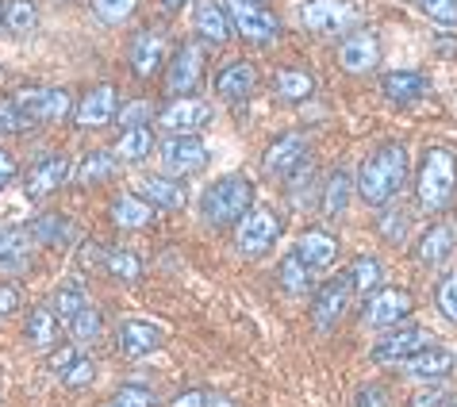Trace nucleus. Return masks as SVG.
Listing matches in <instances>:
<instances>
[{
    "instance_id": "obj_7",
    "label": "nucleus",
    "mask_w": 457,
    "mask_h": 407,
    "mask_svg": "<svg viewBox=\"0 0 457 407\" xmlns=\"http://www.w3.org/2000/svg\"><path fill=\"white\" fill-rule=\"evenodd\" d=\"M12 100L28 112L35 123H62L66 116H73V100L66 88H54V85H31V88H20L12 93Z\"/></svg>"
},
{
    "instance_id": "obj_5",
    "label": "nucleus",
    "mask_w": 457,
    "mask_h": 407,
    "mask_svg": "<svg viewBox=\"0 0 457 407\" xmlns=\"http://www.w3.org/2000/svg\"><path fill=\"white\" fill-rule=\"evenodd\" d=\"M281 238V220L270 208H250L243 220L235 223V246L246 258H265L273 243Z\"/></svg>"
},
{
    "instance_id": "obj_57",
    "label": "nucleus",
    "mask_w": 457,
    "mask_h": 407,
    "mask_svg": "<svg viewBox=\"0 0 457 407\" xmlns=\"http://www.w3.org/2000/svg\"><path fill=\"white\" fill-rule=\"evenodd\" d=\"M162 4H166V12H181V8L188 4V0H162Z\"/></svg>"
},
{
    "instance_id": "obj_37",
    "label": "nucleus",
    "mask_w": 457,
    "mask_h": 407,
    "mask_svg": "<svg viewBox=\"0 0 457 407\" xmlns=\"http://www.w3.org/2000/svg\"><path fill=\"white\" fill-rule=\"evenodd\" d=\"M66 330H70V338L78 342V346H85V342H96L100 338V330H104V320H100V311L96 308H81L73 320H66Z\"/></svg>"
},
{
    "instance_id": "obj_61",
    "label": "nucleus",
    "mask_w": 457,
    "mask_h": 407,
    "mask_svg": "<svg viewBox=\"0 0 457 407\" xmlns=\"http://www.w3.org/2000/svg\"><path fill=\"white\" fill-rule=\"evenodd\" d=\"M450 407H457V403H450Z\"/></svg>"
},
{
    "instance_id": "obj_60",
    "label": "nucleus",
    "mask_w": 457,
    "mask_h": 407,
    "mask_svg": "<svg viewBox=\"0 0 457 407\" xmlns=\"http://www.w3.org/2000/svg\"><path fill=\"white\" fill-rule=\"evenodd\" d=\"M58 4H66V0H58Z\"/></svg>"
},
{
    "instance_id": "obj_8",
    "label": "nucleus",
    "mask_w": 457,
    "mask_h": 407,
    "mask_svg": "<svg viewBox=\"0 0 457 407\" xmlns=\"http://www.w3.org/2000/svg\"><path fill=\"white\" fill-rule=\"evenodd\" d=\"M303 162H308V138L303 135H281L265 146L262 173L270 177V181H288V177H296L303 170Z\"/></svg>"
},
{
    "instance_id": "obj_54",
    "label": "nucleus",
    "mask_w": 457,
    "mask_h": 407,
    "mask_svg": "<svg viewBox=\"0 0 457 407\" xmlns=\"http://www.w3.org/2000/svg\"><path fill=\"white\" fill-rule=\"evenodd\" d=\"M104 253L108 250H100L96 243H85L81 246V265H85V270H96V265H104Z\"/></svg>"
},
{
    "instance_id": "obj_25",
    "label": "nucleus",
    "mask_w": 457,
    "mask_h": 407,
    "mask_svg": "<svg viewBox=\"0 0 457 407\" xmlns=\"http://www.w3.org/2000/svg\"><path fill=\"white\" fill-rule=\"evenodd\" d=\"M0 273H8V277L31 273L28 231H12V227H0Z\"/></svg>"
},
{
    "instance_id": "obj_27",
    "label": "nucleus",
    "mask_w": 457,
    "mask_h": 407,
    "mask_svg": "<svg viewBox=\"0 0 457 407\" xmlns=\"http://www.w3.org/2000/svg\"><path fill=\"white\" fill-rule=\"evenodd\" d=\"M312 265H303L300 253H288V258H281V265H277V285H281L285 296L292 300H303L312 296Z\"/></svg>"
},
{
    "instance_id": "obj_56",
    "label": "nucleus",
    "mask_w": 457,
    "mask_h": 407,
    "mask_svg": "<svg viewBox=\"0 0 457 407\" xmlns=\"http://www.w3.org/2000/svg\"><path fill=\"white\" fill-rule=\"evenodd\" d=\"M208 407H235V403L227 400V396H220V392H212V396H208Z\"/></svg>"
},
{
    "instance_id": "obj_15",
    "label": "nucleus",
    "mask_w": 457,
    "mask_h": 407,
    "mask_svg": "<svg viewBox=\"0 0 457 407\" xmlns=\"http://www.w3.org/2000/svg\"><path fill=\"white\" fill-rule=\"evenodd\" d=\"M162 342H166V330H162L158 323H150V320H127L116 330V346H120V353L127 361L146 358V353L158 350Z\"/></svg>"
},
{
    "instance_id": "obj_58",
    "label": "nucleus",
    "mask_w": 457,
    "mask_h": 407,
    "mask_svg": "<svg viewBox=\"0 0 457 407\" xmlns=\"http://www.w3.org/2000/svg\"><path fill=\"white\" fill-rule=\"evenodd\" d=\"M0 31H4V4H0Z\"/></svg>"
},
{
    "instance_id": "obj_23",
    "label": "nucleus",
    "mask_w": 457,
    "mask_h": 407,
    "mask_svg": "<svg viewBox=\"0 0 457 407\" xmlns=\"http://www.w3.org/2000/svg\"><path fill=\"white\" fill-rule=\"evenodd\" d=\"M154 204L135 196V193H120L112 196V223L123 227V231H143V227L154 223Z\"/></svg>"
},
{
    "instance_id": "obj_2",
    "label": "nucleus",
    "mask_w": 457,
    "mask_h": 407,
    "mask_svg": "<svg viewBox=\"0 0 457 407\" xmlns=\"http://www.w3.org/2000/svg\"><path fill=\"white\" fill-rule=\"evenodd\" d=\"M457 193V154L450 146H430L415 173V196L427 212H446Z\"/></svg>"
},
{
    "instance_id": "obj_28",
    "label": "nucleus",
    "mask_w": 457,
    "mask_h": 407,
    "mask_svg": "<svg viewBox=\"0 0 457 407\" xmlns=\"http://www.w3.org/2000/svg\"><path fill=\"white\" fill-rule=\"evenodd\" d=\"M138 193H143V200H150L154 208H185V185L173 181V177H143L138 181Z\"/></svg>"
},
{
    "instance_id": "obj_4",
    "label": "nucleus",
    "mask_w": 457,
    "mask_h": 407,
    "mask_svg": "<svg viewBox=\"0 0 457 407\" xmlns=\"http://www.w3.org/2000/svg\"><path fill=\"white\" fill-rule=\"evenodd\" d=\"M296 16L308 31L342 35V39H346V35L358 31V23H361V4L358 0H308V4H300Z\"/></svg>"
},
{
    "instance_id": "obj_48",
    "label": "nucleus",
    "mask_w": 457,
    "mask_h": 407,
    "mask_svg": "<svg viewBox=\"0 0 457 407\" xmlns=\"http://www.w3.org/2000/svg\"><path fill=\"white\" fill-rule=\"evenodd\" d=\"M93 377H96V365L88 361V358H78L66 373H62V380H66V388H85V385H93Z\"/></svg>"
},
{
    "instance_id": "obj_24",
    "label": "nucleus",
    "mask_w": 457,
    "mask_h": 407,
    "mask_svg": "<svg viewBox=\"0 0 457 407\" xmlns=\"http://www.w3.org/2000/svg\"><path fill=\"white\" fill-rule=\"evenodd\" d=\"M193 28H196V35L204 43H227L231 39V20H227V8H220L215 0H196V8H193Z\"/></svg>"
},
{
    "instance_id": "obj_44",
    "label": "nucleus",
    "mask_w": 457,
    "mask_h": 407,
    "mask_svg": "<svg viewBox=\"0 0 457 407\" xmlns=\"http://www.w3.org/2000/svg\"><path fill=\"white\" fill-rule=\"evenodd\" d=\"M135 8H138V0H93V12L100 23H123V20H131Z\"/></svg>"
},
{
    "instance_id": "obj_16",
    "label": "nucleus",
    "mask_w": 457,
    "mask_h": 407,
    "mask_svg": "<svg viewBox=\"0 0 457 407\" xmlns=\"http://www.w3.org/2000/svg\"><path fill=\"white\" fill-rule=\"evenodd\" d=\"M70 177H73V170H70V162L62 154L43 158L39 165H31L28 177H23V193H28V200H46L50 193H58Z\"/></svg>"
},
{
    "instance_id": "obj_21",
    "label": "nucleus",
    "mask_w": 457,
    "mask_h": 407,
    "mask_svg": "<svg viewBox=\"0 0 457 407\" xmlns=\"http://www.w3.org/2000/svg\"><path fill=\"white\" fill-rule=\"evenodd\" d=\"M127 58H131V70L138 78H154V73L166 66V35L162 31H138L131 39V50H127Z\"/></svg>"
},
{
    "instance_id": "obj_20",
    "label": "nucleus",
    "mask_w": 457,
    "mask_h": 407,
    "mask_svg": "<svg viewBox=\"0 0 457 407\" xmlns=\"http://www.w3.org/2000/svg\"><path fill=\"white\" fill-rule=\"evenodd\" d=\"M453 250H457V223L442 220V223L427 227V231L419 235L415 262H419V265H427V270H435V265H442V262H446Z\"/></svg>"
},
{
    "instance_id": "obj_26",
    "label": "nucleus",
    "mask_w": 457,
    "mask_h": 407,
    "mask_svg": "<svg viewBox=\"0 0 457 407\" xmlns=\"http://www.w3.org/2000/svg\"><path fill=\"white\" fill-rule=\"evenodd\" d=\"M296 253L303 258V265H312L315 273H323L327 265H335L338 243H335V235H327V231H323V227H312V231H303V235H300Z\"/></svg>"
},
{
    "instance_id": "obj_39",
    "label": "nucleus",
    "mask_w": 457,
    "mask_h": 407,
    "mask_svg": "<svg viewBox=\"0 0 457 407\" xmlns=\"http://www.w3.org/2000/svg\"><path fill=\"white\" fill-rule=\"evenodd\" d=\"M104 270L112 277H120V281H138V277H143V262H138L131 250H108L104 253Z\"/></svg>"
},
{
    "instance_id": "obj_3",
    "label": "nucleus",
    "mask_w": 457,
    "mask_h": 407,
    "mask_svg": "<svg viewBox=\"0 0 457 407\" xmlns=\"http://www.w3.org/2000/svg\"><path fill=\"white\" fill-rule=\"evenodd\" d=\"M200 208H204V220L212 227H235L253 208V185L243 173H227L204 188Z\"/></svg>"
},
{
    "instance_id": "obj_14",
    "label": "nucleus",
    "mask_w": 457,
    "mask_h": 407,
    "mask_svg": "<svg viewBox=\"0 0 457 407\" xmlns=\"http://www.w3.org/2000/svg\"><path fill=\"white\" fill-rule=\"evenodd\" d=\"M350 292H353L350 273H346V277H335V281H327V285L320 288V296L312 300V323L320 327V330L338 327L342 311H346V303H350Z\"/></svg>"
},
{
    "instance_id": "obj_43",
    "label": "nucleus",
    "mask_w": 457,
    "mask_h": 407,
    "mask_svg": "<svg viewBox=\"0 0 457 407\" xmlns=\"http://www.w3.org/2000/svg\"><path fill=\"white\" fill-rule=\"evenodd\" d=\"M108 403L112 407H154L158 403V392L146 388V385H123Z\"/></svg>"
},
{
    "instance_id": "obj_1",
    "label": "nucleus",
    "mask_w": 457,
    "mask_h": 407,
    "mask_svg": "<svg viewBox=\"0 0 457 407\" xmlns=\"http://www.w3.org/2000/svg\"><path fill=\"white\" fill-rule=\"evenodd\" d=\"M403 185H408V150L400 143L377 146L373 154L358 165V177H353V188H358V196L370 204V208H388V204L403 193Z\"/></svg>"
},
{
    "instance_id": "obj_49",
    "label": "nucleus",
    "mask_w": 457,
    "mask_h": 407,
    "mask_svg": "<svg viewBox=\"0 0 457 407\" xmlns=\"http://www.w3.org/2000/svg\"><path fill=\"white\" fill-rule=\"evenodd\" d=\"M353 407H392V400L380 385H361L358 396H353Z\"/></svg>"
},
{
    "instance_id": "obj_51",
    "label": "nucleus",
    "mask_w": 457,
    "mask_h": 407,
    "mask_svg": "<svg viewBox=\"0 0 457 407\" xmlns=\"http://www.w3.org/2000/svg\"><path fill=\"white\" fill-rule=\"evenodd\" d=\"M73 361H78V350H73V346H62V350L50 353V369H54V373H66Z\"/></svg>"
},
{
    "instance_id": "obj_19",
    "label": "nucleus",
    "mask_w": 457,
    "mask_h": 407,
    "mask_svg": "<svg viewBox=\"0 0 457 407\" xmlns=\"http://www.w3.org/2000/svg\"><path fill=\"white\" fill-rule=\"evenodd\" d=\"M116 112H120V93H116V85L104 81L93 93H85V100L73 108V120H78V127H104L116 120Z\"/></svg>"
},
{
    "instance_id": "obj_36",
    "label": "nucleus",
    "mask_w": 457,
    "mask_h": 407,
    "mask_svg": "<svg viewBox=\"0 0 457 407\" xmlns=\"http://www.w3.org/2000/svg\"><path fill=\"white\" fill-rule=\"evenodd\" d=\"M4 28L12 35H20V39L39 28V8H35V0H12L4 8Z\"/></svg>"
},
{
    "instance_id": "obj_11",
    "label": "nucleus",
    "mask_w": 457,
    "mask_h": 407,
    "mask_svg": "<svg viewBox=\"0 0 457 407\" xmlns=\"http://www.w3.org/2000/svg\"><path fill=\"white\" fill-rule=\"evenodd\" d=\"M411 308L415 303L403 288H377L370 292V303H365V327H373V330L396 327L400 320H408Z\"/></svg>"
},
{
    "instance_id": "obj_50",
    "label": "nucleus",
    "mask_w": 457,
    "mask_h": 407,
    "mask_svg": "<svg viewBox=\"0 0 457 407\" xmlns=\"http://www.w3.org/2000/svg\"><path fill=\"white\" fill-rule=\"evenodd\" d=\"M208 396H212L208 388H188V392H181V396H177L170 407H208Z\"/></svg>"
},
{
    "instance_id": "obj_22",
    "label": "nucleus",
    "mask_w": 457,
    "mask_h": 407,
    "mask_svg": "<svg viewBox=\"0 0 457 407\" xmlns=\"http://www.w3.org/2000/svg\"><path fill=\"white\" fill-rule=\"evenodd\" d=\"M380 93H385V100H392V104H415V100H423L430 93V81L415 70H396V73L380 78Z\"/></svg>"
},
{
    "instance_id": "obj_32",
    "label": "nucleus",
    "mask_w": 457,
    "mask_h": 407,
    "mask_svg": "<svg viewBox=\"0 0 457 407\" xmlns=\"http://www.w3.org/2000/svg\"><path fill=\"white\" fill-rule=\"evenodd\" d=\"M154 131L150 127H123L120 131V143H116V158L120 162H143L150 150H154Z\"/></svg>"
},
{
    "instance_id": "obj_9",
    "label": "nucleus",
    "mask_w": 457,
    "mask_h": 407,
    "mask_svg": "<svg viewBox=\"0 0 457 407\" xmlns=\"http://www.w3.org/2000/svg\"><path fill=\"white\" fill-rule=\"evenodd\" d=\"M200 81H204V46L185 43L181 50H173L170 66H166V93L170 96H193Z\"/></svg>"
},
{
    "instance_id": "obj_10",
    "label": "nucleus",
    "mask_w": 457,
    "mask_h": 407,
    "mask_svg": "<svg viewBox=\"0 0 457 407\" xmlns=\"http://www.w3.org/2000/svg\"><path fill=\"white\" fill-rule=\"evenodd\" d=\"M208 146L204 138L196 135H170L166 143H162V165H166V173L173 177H193L208 165Z\"/></svg>"
},
{
    "instance_id": "obj_29",
    "label": "nucleus",
    "mask_w": 457,
    "mask_h": 407,
    "mask_svg": "<svg viewBox=\"0 0 457 407\" xmlns=\"http://www.w3.org/2000/svg\"><path fill=\"white\" fill-rule=\"evenodd\" d=\"M453 369V353L450 350H419L411 353L408 361H403V373L408 377H419V380H427V377H446Z\"/></svg>"
},
{
    "instance_id": "obj_30",
    "label": "nucleus",
    "mask_w": 457,
    "mask_h": 407,
    "mask_svg": "<svg viewBox=\"0 0 457 407\" xmlns=\"http://www.w3.org/2000/svg\"><path fill=\"white\" fill-rule=\"evenodd\" d=\"M28 235H35L43 246H70L73 235H78V227H73L66 215H39V220H31Z\"/></svg>"
},
{
    "instance_id": "obj_18",
    "label": "nucleus",
    "mask_w": 457,
    "mask_h": 407,
    "mask_svg": "<svg viewBox=\"0 0 457 407\" xmlns=\"http://www.w3.org/2000/svg\"><path fill=\"white\" fill-rule=\"evenodd\" d=\"M215 93L223 100H231V104H243L258 93V70H253V62H227V66L215 73Z\"/></svg>"
},
{
    "instance_id": "obj_40",
    "label": "nucleus",
    "mask_w": 457,
    "mask_h": 407,
    "mask_svg": "<svg viewBox=\"0 0 457 407\" xmlns=\"http://www.w3.org/2000/svg\"><path fill=\"white\" fill-rule=\"evenodd\" d=\"M31 127H39L28 112H23L16 100H0V135H23V131H31Z\"/></svg>"
},
{
    "instance_id": "obj_53",
    "label": "nucleus",
    "mask_w": 457,
    "mask_h": 407,
    "mask_svg": "<svg viewBox=\"0 0 457 407\" xmlns=\"http://www.w3.org/2000/svg\"><path fill=\"white\" fill-rule=\"evenodd\" d=\"M20 308V292L12 288V285H0V320H4V315H12Z\"/></svg>"
},
{
    "instance_id": "obj_13",
    "label": "nucleus",
    "mask_w": 457,
    "mask_h": 407,
    "mask_svg": "<svg viewBox=\"0 0 457 407\" xmlns=\"http://www.w3.org/2000/svg\"><path fill=\"white\" fill-rule=\"evenodd\" d=\"M338 62H342V70L353 73V78H361V73H373L380 66V43H377V35L373 31H350L346 39L338 43Z\"/></svg>"
},
{
    "instance_id": "obj_52",
    "label": "nucleus",
    "mask_w": 457,
    "mask_h": 407,
    "mask_svg": "<svg viewBox=\"0 0 457 407\" xmlns=\"http://www.w3.org/2000/svg\"><path fill=\"white\" fill-rule=\"evenodd\" d=\"M442 400H446V388H423V392H419V396L411 400V407H438Z\"/></svg>"
},
{
    "instance_id": "obj_38",
    "label": "nucleus",
    "mask_w": 457,
    "mask_h": 407,
    "mask_svg": "<svg viewBox=\"0 0 457 407\" xmlns=\"http://www.w3.org/2000/svg\"><path fill=\"white\" fill-rule=\"evenodd\" d=\"M408 227H411L408 212H392V208L380 212L377 231H380V238H385L388 246H403V243H408Z\"/></svg>"
},
{
    "instance_id": "obj_31",
    "label": "nucleus",
    "mask_w": 457,
    "mask_h": 407,
    "mask_svg": "<svg viewBox=\"0 0 457 407\" xmlns=\"http://www.w3.org/2000/svg\"><path fill=\"white\" fill-rule=\"evenodd\" d=\"M116 173H120L116 154L93 150V154H85V158H81V165L73 170L70 181H78V185H100V181H108V177H116Z\"/></svg>"
},
{
    "instance_id": "obj_42",
    "label": "nucleus",
    "mask_w": 457,
    "mask_h": 407,
    "mask_svg": "<svg viewBox=\"0 0 457 407\" xmlns=\"http://www.w3.org/2000/svg\"><path fill=\"white\" fill-rule=\"evenodd\" d=\"M350 281H353V288H358L361 296L377 292V285H380V262L377 258H358L350 265Z\"/></svg>"
},
{
    "instance_id": "obj_35",
    "label": "nucleus",
    "mask_w": 457,
    "mask_h": 407,
    "mask_svg": "<svg viewBox=\"0 0 457 407\" xmlns=\"http://www.w3.org/2000/svg\"><path fill=\"white\" fill-rule=\"evenodd\" d=\"M46 308L58 315V320H73L81 308H88V296H85V288L81 285H62L50 292V300H46Z\"/></svg>"
},
{
    "instance_id": "obj_17",
    "label": "nucleus",
    "mask_w": 457,
    "mask_h": 407,
    "mask_svg": "<svg viewBox=\"0 0 457 407\" xmlns=\"http://www.w3.org/2000/svg\"><path fill=\"white\" fill-rule=\"evenodd\" d=\"M430 346V335L423 327H396L392 335H385L373 346V361H380V365H388V361H408L411 353H419V350H427Z\"/></svg>"
},
{
    "instance_id": "obj_46",
    "label": "nucleus",
    "mask_w": 457,
    "mask_h": 407,
    "mask_svg": "<svg viewBox=\"0 0 457 407\" xmlns=\"http://www.w3.org/2000/svg\"><path fill=\"white\" fill-rule=\"evenodd\" d=\"M419 8L442 28H457V0H419Z\"/></svg>"
},
{
    "instance_id": "obj_45",
    "label": "nucleus",
    "mask_w": 457,
    "mask_h": 407,
    "mask_svg": "<svg viewBox=\"0 0 457 407\" xmlns=\"http://www.w3.org/2000/svg\"><path fill=\"white\" fill-rule=\"evenodd\" d=\"M435 303H438L442 320L457 323V273H446V277L438 281V288H435Z\"/></svg>"
},
{
    "instance_id": "obj_34",
    "label": "nucleus",
    "mask_w": 457,
    "mask_h": 407,
    "mask_svg": "<svg viewBox=\"0 0 457 407\" xmlns=\"http://www.w3.org/2000/svg\"><path fill=\"white\" fill-rule=\"evenodd\" d=\"M273 88H277L281 100H308L315 93V78L303 73V70H281L273 78Z\"/></svg>"
},
{
    "instance_id": "obj_47",
    "label": "nucleus",
    "mask_w": 457,
    "mask_h": 407,
    "mask_svg": "<svg viewBox=\"0 0 457 407\" xmlns=\"http://www.w3.org/2000/svg\"><path fill=\"white\" fill-rule=\"evenodd\" d=\"M150 112H154V104L150 100H131L123 112H116V123L120 127H150Z\"/></svg>"
},
{
    "instance_id": "obj_33",
    "label": "nucleus",
    "mask_w": 457,
    "mask_h": 407,
    "mask_svg": "<svg viewBox=\"0 0 457 407\" xmlns=\"http://www.w3.org/2000/svg\"><path fill=\"white\" fill-rule=\"evenodd\" d=\"M58 323L62 320L50 308H35L28 315V342H31V346H39V350L54 346V342H58Z\"/></svg>"
},
{
    "instance_id": "obj_12",
    "label": "nucleus",
    "mask_w": 457,
    "mask_h": 407,
    "mask_svg": "<svg viewBox=\"0 0 457 407\" xmlns=\"http://www.w3.org/2000/svg\"><path fill=\"white\" fill-rule=\"evenodd\" d=\"M158 123L166 127L170 135H193L204 123H212V104H204V100H196V96H173L170 104L158 112Z\"/></svg>"
},
{
    "instance_id": "obj_59",
    "label": "nucleus",
    "mask_w": 457,
    "mask_h": 407,
    "mask_svg": "<svg viewBox=\"0 0 457 407\" xmlns=\"http://www.w3.org/2000/svg\"><path fill=\"white\" fill-rule=\"evenodd\" d=\"M253 4H265V0H253Z\"/></svg>"
},
{
    "instance_id": "obj_41",
    "label": "nucleus",
    "mask_w": 457,
    "mask_h": 407,
    "mask_svg": "<svg viewBox=\"0 0 457 407\" xmlns=\"http://www.w3.org/2000/svg\"><path fill=\"white\" fill-rule=\"evenodd\" d=\"M346 200H350V177L346 173H331V181L323 188V212L327 215H342L346 212Z\"/></svg>"
},
{
    "instance_id": "obj_55",
    "label": "nucleus",
    "mask_w": 457,
    "mask_h": 407,
    "mask_svg": "<svg viewBox=\"0 0 457 407\" xmlns=\"http://www.w3.org/2000/svg\"><path fill=\"white\" fill-rule=\"evenodd\" d=\"M12 177H16V158H12L8 150H0V188H8Z\"/></svg>"
},
{
    "instance_id": "obj_6",
    "label": "nucleus",
    "mask_w": 457,
    "mask_h": 407,
    "mask_svg": "<svg viewBox=\"0 0 457 407\" xmlns=\"http://www.w3.org/2000/svg\"><path fill=\"white\" fill-rule=\"evenodd\" d=\"M227 20H231V28L253 46H265V43H273L277 35H281L277 16L273 12H265L262 4H253V0H227Z\"/></svg>"
}]
</instances>
